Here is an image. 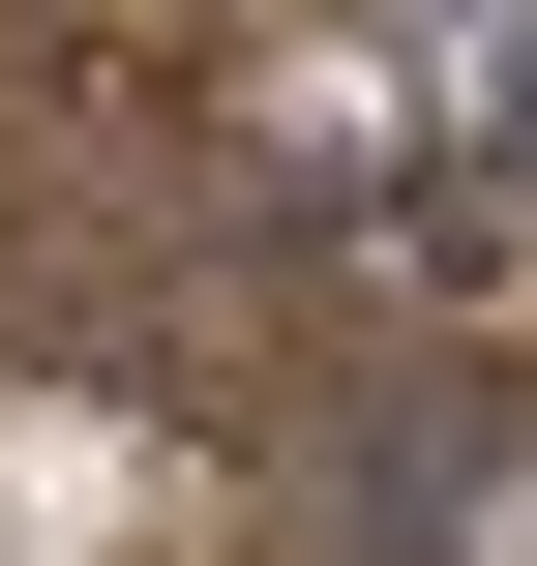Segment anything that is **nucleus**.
I'll return each instance as SVG.
<instances>
[{"mask_svg": "<svg viewBox=\"0 0 537 566\" xmlns=\"http://www.w3.org/2000/svg\"><path fill=\"white\" fill-rule=\"evenodd\" d=\"M359 507H389V537H537V418H419Z\"/></svg>", "mask_w": 537, "mask_h": 566, "instance_id": "obj_1", "label": "nucleus"}]
</instances>
